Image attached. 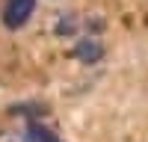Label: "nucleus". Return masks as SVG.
I'll use <instances>...</instances> for the list:
<instances>
[{"label": "nucleus", "instance_id": "f257e3e1", "mask_svg": "<svg viewBox=\"0 0 148 142\" xmlns=\"http://www.w3.org/2000/svg\"><path fill=\"white\" fill-rule=\"evenodd\" d=\"M33 9H36V0H9L3 9V24L9 30H21L33 15Z\"/></svg>", "mask_w": 148, "mask_h": 142}, {"label": "nucleus", "instance_id": "f03ea898", "mask_svg": "<svg viewBox=\"0 0 148 142\" xmlns=\"http://www.w3.org/2000/svg\"><path fill=\"white\" fill-rule=\"evenodd\" d=\"M74 56H77L80 62L92 65V62H98V59L104 56V44L95 42V39H83V42H77V47H74Z\"/></svg>", "mask_w": 148, "mask_h": 142}, {"label": "nucleus", "instance_id": "7ed1b4c3", "mask_svg": "<svg viewBox=\"0 0 148 142\" xmlns=\"http://www.w3.org/2000/svg\"><path fill=\"white\" fill-rule=\"evenodd\" d=\"M27 136H30V142H62V139H56V133H51L47 127L36 124V122L27 124Z\"/></svg>", "mask_w": 148, "mask_h": 142}, {"label": "nucleus", "instance_id": "20e7f679", "mask_svg": "<svg viewBox=\"0 0 148 142\" xmlns=\"http://www.w3.org/2000/svg\"><path fill=\"white\" fill-rule=\"evenodd\" d=\"M56 33H59V36H68V33H74V24H71V18H62V24H56Z\"/></svg>", "mask_w": 148, "mask_h": 142}, {"label": "nucleus", "instance_id": "39448f33", "mask_svg": "<svg viewBox=\"0 0 148 142\" xmlns=\"http://www.w3.org/2000/svg\"><path fill=\"white\" fill-rule=\"evenodd\" d=\"M9 142H30V136H21V139H9Z\"/></svg>", "mask_w": 148, "mask_h": 142}]
</instances>
